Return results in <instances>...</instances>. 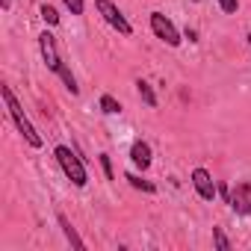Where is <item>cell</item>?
<instances>
[{"label": "cell", "instance_id": "277c9868", "mask_svg": "<svg viewBox=\"0 0 251 251\" xmlns=\"http://www.w3.org/2000/svg\"><path fill=\"white\" fill-rule=\"evenodd\" d=\"M95 9H98V12H100V18H103L112 30H118L121 36H130V33H133L130 21L124 18V12L112 3V0H95Z\"/></svg>", "mask_w": 251, "mask_h": 251}, {"label": "cell", "instance_id": "8fae6325", "mask_svg": "<svg viewBox=\"0 0 251 251\" xmlns=\"http://www.w3.org/2000/svg\"><path fill=\"white\" fill-rule=\"evenodd\" d=\"M124 180H130V186H133V189H142V192H157V186H154V183L142 180V177H139V175H133V172H130V175H124Z\"/></svg>", "mask_w": 251, "mask_h": 251}, {"label": "cell", "instance_id": "5bb4252c", "mask_svg": "<svg viewBox=\"0 0 251 251\" xmlns=\"http://www.w3.org/2000/svg\"><path fill=\"white\" fill-rule=\"evenodd\" d=\"M62 3L71 15H83V9H86V0H62Z\"/></svg>", "mask_w": 251, "mask_h": 251}, {"label": "cell", "instance_id": "ac0fdd59", "mask_svg": "<svg viewBox=\"0 0 251 251\" xmlns=\"http://www.w3.org/2000/svg\"><path fill=\"white\" fill-rule=\"evenodd\" d=\"M245 39H248V45H251V33H248V36H245Z\"/></svg>", "mask_w": 251, "mask_h": 251}, {"label": "cell", "instance_id": "9a60e30c", "mask_svg": "<svg viewBox=\"0 0 251 251\" xmlns=\"http://www.w3.org/2000/svg\"><path fill=\"white\" fill-rule=\"evenodd\" d=\"M213 239H216V248H222V251L230 248V242H227V236L222 233V227H213Z\"/></svg>", "mask_w": 251, "mask_h": 251}, {"label": "cell", "instance_id": "7c38bea8", "mask_svg": "<svg viewBox=\"0 0 251 251\" xmlns=\"http://www.w3.org/2000/svg\"><path fill=\"white\" fill-rule=\"evenodd\" d=\"M100 109H103L106 115H118V112H121V103H118L112 95H100Z\"/></svg>", "mask_w": 251, "mask_h": 251}, {"label": "cell", "instance_id": "52a82bcc", "mask_svg": "<svg viewBox=\"0 0 251 251\" xmlns=\"http://www.w3.org/2000/svg\"><path fill=\"white\" fill-rule=\"evenodd\" d=\"M192 186H195V192L204 198V201H213L216 198V180H213V175L207 172V169H195L192 172Z\"/></svg>", "mask_w": 251, "mask_h": 251}, {"label": "cell", "instance_id": "30bf717a", "mask_svg": "<svg viewBox=\"0 0 251 251\" xmlns=\"http://www.w3.org/2000/svg\"><path fill=\"white\" fill-rule=\"evenodd\" d=\"M136 89H139V98H142L148 106H157V95H154V89H151V83H148V80H139V83H136Z\"/></svg>", "mask_w": 251, "mask_h": 251}, {"label": "cell", "instance_id": "2e32d148", "mask_svg": "<svg viewBox=\"0 0 251 251\" xmlns=\"http://www.w3.org/2000/svg\"><path fill=\"white\" fill-rule=\"evenodd\" d=\"M219 6H222L225 15H233V12L239 9V0H219Z\"/></svg>", "mask_w": 251, "mask_h": 251}, {"label": "cell", "instance_id": "5b68a950", "mask_svg": "<svg viewBox=\"0 0 251 251\" xmlns=\"http://www.w3.org/2000/svg\"><path fill=\"white\" fill-rule=\"evenodd\" d=\"M151 30H154V36H157L160 42H166L169 48H177V45H180V33H177V27H175L163 12H151Z\"/></svg>", "mask_w": 251, "mask_h": 251}, {"label": "cell", "instance_id": "7a4b0ae2", "mask_svg": "<svg viewBox=\"0 0 251 251\" xmlns=\"http://www.w3.org/2000/svg\"><path fill=\"white\" fill-rule=\"evenodd\" d=\"M0 95H3V100H6V112H9V118L15 121V127H18V133L27 139V145H33V148H42V136L36 133V127H33V121L24 115V109H21V103H18V98H15V92L9 89V86H3L0 89Z\"/></svg>", "mask_w": 251, "mask_h": 251}, {"label": "cell", "instance_id": "ba28073f", "mask_svg": "<svg viewBox=\"0 0 251 251\" xmlns=\"http://www.w3.org/2000/svg\"><path fill=\"white\" fill-rule=\"evenodd\" d=\"M130 160H133V166L136 169H148L151 166V145L148 142H133V148H130Z\"/></svg>", "mask_w": 251, "mask_h": 251}, {"label": "cell", "instance_id": "8992f818", "mask_svg": "<svg viewBox=\"0 0 251 251\" xmlns=\"http://www.w3.org/2000/svg\"><path fill=\"white\" fill-rule=\"evenodd\" d=\"M227 204H230L233 213L248 216L251 213V183H236L230 189V195H227Z\"/></svg>", "mask_w": 251, "mask_h": 251}, {"label": "cell", "instance_id": "6da1fadb", "mask_svg": "<svg viewBox=\"0 0 251 251\" xmlns=\"http://www.w3.org/2000/svg\"><path fill=\"white\" fill-rule=\"evenodd\" d=\"M39 50H42V59H45V65L65 83V89L71 92V95H77L80 92V86H77V77L71 74V68L62 62V56H59V50H56V39H53V33H42L39 36Z\"/></svg>", "mask_w": 251, "mask_h": 251}, {"label": "cell", "instance_id": "3957f363", "mask_svg": "<svg viewBox=\"0 0 251 251\" xmlns=\"http://www.w3.org/2000/svg\"><path fill=\"white\" fill-rule=\"evenodd\" d=\"M53 157H56V163H59V169L65 172V177L74 183V186H86L89 183V175H86V166H83V160L68 148V145H56L53 148Z\"/></svg>", "mask_w": 251, "mask_h": 251}, {"label": "cell", "instance_id": "9c48e42d", "mask_svg": "<svg viewBox=\"0 0 251 251\" xmlns=\"http://www.w3.org/2000/svg\"><path fill=\"white\" fill-rule=\"evenodd\" d=\"M56 222H59V227H62V233H65V239H68V242H71L74 248H86V242H83V239L77 236V230L71 227L68 216H62V213H59V216H56Z\"/></svg>", "mask_w": 251, "mask_h": 251}, {"label": "cell", "instance_id": "4fadbf2b", "mask_svg": "<svg viewBox=\"0 0 251 251\" xmlns=\"http://www.w3.org/2000/svg\"><path fill=\"white\" fill-rule=\"evenodd\" d=\"M42 18H45V24H50V27H56V24H59V15H56V9H53V6H48V3L42 6Z\"/></svg>", "mask_w": 251, "mask_h": 251}, {"label": "cell", "instance_id": "e0dca14e", "mask_svg": "<svg viewBox=\"0 0 251 251\" xmlns=\"http://www.w3.org/2000/svg\"><path fill=\"white\" fill-rule=\"evenodd\" d=\"M100 166H103V175H106V180H112L115 175H112V160H109V154H100Z\"/></svg>", "mask_w": 251, "mask_h": 251}]
</instances>
